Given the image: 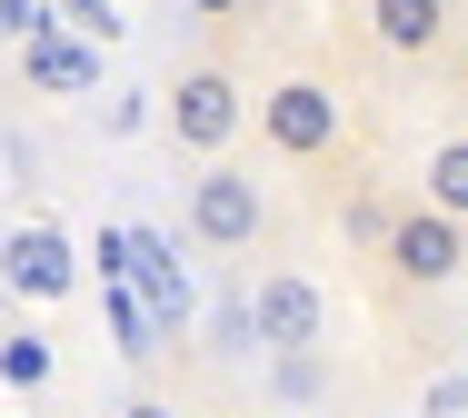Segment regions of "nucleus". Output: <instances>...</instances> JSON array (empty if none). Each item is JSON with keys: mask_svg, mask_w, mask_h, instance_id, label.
Masks as SVG:
<instances>
[{"mask_svg": "<svg viewBox=\"0 0 468 418\" xmlns=\"http://www.w3.org/2000/svg\"><path fill=\"white\" fill-rule=\"evenodd\" d=\"M130 249H140V279H150V309H160V319H189V289H180V279H170V249H160L150 229H140Z\"/></svg>", "mask_w": 468, "mask_h": 418, "instance_id": "obj_11", "label": "nucleus"}, {"mask_svg": "<svg viewBox=\"0 0 468 418\" xmlns=\"http://www.w3.org/2000/svg\"><path fill=\"white\" fill-rule=\"evenodd\" d=\"M359 30L388 60H439L459 40V0H359Z\"/></svg>", "mask_w": 468, "mask_h": 418, "instance_id": "obj_7", "label": "nucleus"}, {"mask_svg": "<svg viewBox=\"0 0 468 418\" xmlns=\"http://www.w3.org/2000/svg\"><path fill=\"white\" fill-rule=\"evenodd\" d=\"M40 30H60L50 0H0V40H40Z\"/></svg>", "mask_w": 468, "mask_h": 418, "instance_id": "obj_12", "label": "nucleus"}, {"mask_svg": "<svg viewBox=\"0 0 468 418\" xmlns=\"http://www.w3.org/2000/svg\"><path fill=\"white\" fill-rule=\"evenodd\" d=\"M419 200L449 209V219L468 229V130H459V140H439V150L419 160Z\"/></svg>", "mask_w": 468, "mask_h": 418, "instance_id": "obj_10", "label": "nucleus"}, {"mask_svg": "<svg viewBox=\"0 0 468 418\" xmlns=\"http://www.w3.org/2000/svg\"><path fill=\"white\" fill-rule=\"evenodd\" d=\"M50 10H60V30H80V40H110V30H120L110 0H50Z\"/></svg>", "mask_w": 468, "mask_h": 418, "instance_id": "obj_13", "label": "nucleus"}, {"mask_svg": "<svg viewBox=\"0 0 468 418\" xmlns=\"http://www.w3.org/2000/svg\"><path fill=\"white\" fill-rule=\"evenodd\" d=\"M0 289H10V299H30V309H60V299L80 289L70 239H60L50 219H10V229H0Z\"/></svg>", "mask_w": 468, "mask_h": 418, "instance_id": "obj_6", "label": "nucleus"}, {"mask_svg": "<svg viewBox=\"0 0 468 418\" xmlns=\"http://www.w3.org/2000/svg\"><path fill=\"white\" fill-rule=\"evenodd\" d=\"M239 130H250V80H239L229 60L170 70V90H160V140H170L180 160H229Z\"/></svg>", "mask_w": 468, "mask_h": 418, "instance_id": "obj_1", "label": "nucleus"}, {"mask_svg": "<svg viewBox=\"0 0 468 418\" xmlns=\"http://www.w3.org/2000/svg\"><path fill=\"white\" fill-rule=\"evenodd\" d=\"M250 339H260L270 359H309V349L329 339V289H319L309 269H260V289H250Z\"/></svg>", "mask_w": 468, "mask_h": 418, "instance_id": "obj_4", "label": "nucleus"}, {"mask_svg": "<svg viewBox=\"0 0 468 418\" xmlns=\"http://www.w3.org/2000/svg\"><path fill=\"white\" fill-rule=\"evenodd\" d=\"M250 120H260V140L280 150V160H329L339 140H349V100H339V80H319V70H289V80H270L260 100H250Z\"/></svg>", "mask_w": 468, "mask_h": 418, "instance_id": "obj_2", "label": "nucleus"}, {"mask_svg": "<svg viewBox=\"0 0 468 418\" xmlns=\"http://www.w3.org/2000/svg\"><path fill=\"white\" fill-rule=\"evenodd\" d=\"M378 259H388V279H399V289H449V279L468 269V229L449 219V209L409 200L399 219H388V249H378Z\"/></svg>", "mask_w": 468, "mask_h": 418, "instance_id": "obj_5", "label": "nucleus"}, {"mask_svg": "<svg viewBox=\"0 0 468 418\" xmlns=\"http://www.w3.org/2000/svg\"><path fill=\"white\" fill-rule=\"evenodd\" d=\"M110 418H189V409H180V399H170V389H130V399H120V409H110Z\"/></svg>", "mask_w": 468, "mask_h": 418, "instance_id": "obj_14", "label": "nucleus"}, {"mask_svg": "<svg viewBox=\"0 0 468 418\" xmlns=\"http://www.w3.org/2000/svg\"><path fill=\"white\" fill-rule=\"evenodd\" d=\"M189 20H209V30H219V20H239V10H250V0H180Z\"/></svg>", "mask_w": 468, "mask_h": 418, "instance_id": "obj_15", "label": "nucleus"}, {"mask_svg": "<svg viewBox=\"0 0 468 418\" xmlns=\"http://www.w3.org/2000/svg\"><path fill=\"white\" fill-rule=\"evenodd\" d=\"M20 80H30L40 100H80V90H100V40H80V30L20 40Z\"/></svg>", "mask_w": 468, "mask_h": 418, "instance_id": "obj_8", "label": "nucleus"}, {"mask_svg": "<svg viewBox=\"0 0 468 418\" xmlns=\"http://www.w3.org/2000/svg\"><path fill=\"white\" fill-rule=\"evenodd\" d=\"M229 418H270V409H229Z\"/></svg>", "mask_w": 468, "mask_h": 418, "instance_id": "obj_16", "label": "nucleus"}, {"mask_svg": "<svg viewBox=\"0 0 468 418\" xmlns=\"http://www.w3.org/2000/svg\"><path fill=\"white\" fill-rule=\"evenodd\" d=\"M189 239H199L209 259L260 249V239H270V180H260L250 160H199V180H189Z\"/></svg>", "mask_w": 468, "mask_h": 418, "instance_id": "obj_3", "label": "nucleus"}, {"mask_svg": "<svg viewBox=\"0 0 468 418\" xmlns=\"http://www.w3.org/2000/svg\"><path fill=\"white\" fill-rule=\"evenodd\" d=\"M50 369H60V359H50V339H40L30 319H10V329H0V389L40 399V389H50Z\"/></svg>", "mask_w": 468, "mask_h": 418, "instance_id": "obj_9", "label": "nucleus"}]
</instances>
